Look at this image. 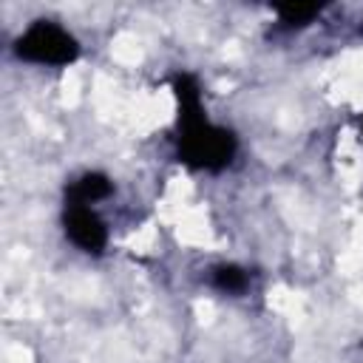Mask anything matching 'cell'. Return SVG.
Here are the masks:
<instances>
[{
	"instance_id": "obj_1",
	"label": "cell",
	"mask_w": 363,
	"mask_h": 363,
	"mask_svg": "<svg viewBox=\"0 0 363 363\" xmlns=\"http://www.w3.org/2000/svg\"><path fill=\"white\" fill-rule=\"evenodd\" d=\"M173 94L179 105V130H176L179 159L193 170H204V173L224 170L238 150L235 133L207 116L201 102V85L193 74H176Z\"/></svg>"
},
{
	"instance_id": "obj_7",
	"label": "cell",
	"mask_w": 363,
	"mask_h": 363,
	"mask_svg": "<svg viewBox=\"0 0 363 363\" xmlns=\"http://www.w3.org/2000/svg\"><path fill=\"white\" fill-rule=\"evenodd\" d=\"M360 142H363V122H360Z\"/></svg>"
},
{
	"instance_id": "obj_2",
	"label": "cell",
	"mask_w": 363,
	"mask_h": 363,
	"mask_svg": "<svg viewBox=\"0 0 363 363\" xmlns=\"http://www.w3.org/2000/svg\"><path fill=\"white\" fill-rule=\"evenodd\" d=\"M11 54L20 62L31 65H45V68H65L79 60L82 45L79 40L60 26L57 20H34L28 23L11 43Z\"/></svg>"
},
{
	"instance_id": "obj_3",
	"label": "cell",
	"mask_w": 363,
	"mask_h": 363,
	"mask_svg": "<svg viewBox=\"0 0 363 363\" xmlns=\"http://www.w3.org/2000/svg\"><path fill=\"white\" fill-rule=\"evenodd\" d=\"M62 233L85 255H102L108 247V224L94 204L62 201Z\"/></svg>"
},
{
	"instance_id": "obj_5",
	"label": "cell",
	"mask_w": 363,
	"mask_h": 363,
	"mask_svg": "<svg viewBox=\"0 0 363 363\" xmlns=\"http://www.w3.org/2000/svg\"><path fill=\"white\" fill-rule=\"evenodd\" d=\"M210 286L227 295H241L250 286V272L238 264H216L210 269Z\"/></svg>"
},
{
	"instance_id": "obj_6",
	"label": "cell",
	"mask_w": 363,
	"mask_h": 363,
	"mask_svg": "<svg viewBox=\"0 0 363 363\" xmlns=\"http://www.w3.org/2000/svg\"><path fill=\"white\" fill-rule=\"evenodd\" d=\"M278 23L284 28H301V26H309L315 17H320L323 6H278Z\"/></svg>"
},
{
	"instance_id": "obj_4",
	"label": "cell",
	"mask_w": 363,
	"mask_h": 363,
	"mask_svg": "<svg viewBox=\"0 0 363 363\" xmlns=\"http://www.w3.org/2000/svg\"><path fill=\"white\" fill-rule=\"evenodd\" d=\"M111 193H113V182L99 170H85L65 184V201H77V204L96 207L99 201L111 199Z\"/></svg>"
}]
</instances>
